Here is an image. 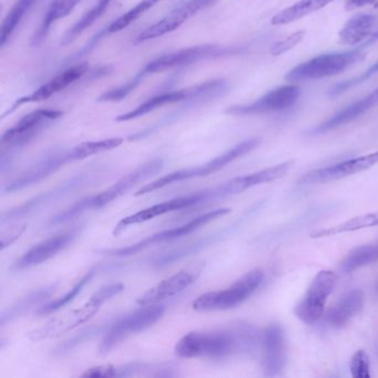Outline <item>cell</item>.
Masks as SVG:
<instances>
[{
    "mask_svg": "<svg viewBox=\"0 0 378 378\" xmlns=\"http://www.w3.org/2000/svg\"><path fill=\"white\" fill-rule=\"evenodd\" d=\"M264 279V273L255 268L237 279L229 288L220 291L202 294L192 303V308L198 312L226 310L237 308L255 293Z\"/></svg>",
    "mask_w": 378,
    "mask_h": 378,
    "instance_id": "ba28073f",
    "label": "cell"
},
{
    "mask_svg": "<svg viewBox=\"0 0 378 378\" xmlns=\"http://www.w3.org/2000/svg\"><path fill=\"white\" fill-rule=\"evenodd\" d=\"M248 49L243 46L201 45L193 46L189 48L180 49L172 51L169 54L157 57L155 59L148 62L138 74H141L146 79L148 76L159 74L171 69L192 65L203 60L226 58V57L239 56L246 54Z\"/></svg>",
    "mask_w": 378,
    "mask_h": 378,
    "instance_id": "8992f818",
    "label": "cell"
},
{
    "mask_svg": "<svg viewBox=\"0 0 378 378\" xmlns=\"http://www.w3.org/2000/svg\"><path fill=\"white\" fill-rule=\"evenodd\" d=\"M299 88L295 85L281 86L272 89L259 99L246 105H235L228 108L224 112L230 116H253L263 113L286 110L297 103Z\"/></svg>",
    "mask_w": 378,
    "mask_h": 378,
    "instance_id": "2e32d148",
    "label": "cell"
},
{
    "mask_svg": "<svg viewBox=\"0 0 378 378\" xmlns=\"http://www.w3.org/2000/svg\"><path fill=\"white\" fill-rule=\"evenodd\" d=\"M96 271V268H90V270L83 275V277L80 279L79 282H77L76 286L71 288L70 291L67 292L63 297L54 299V301H51V302L46 303V304L43 305L39 310H37L38 315H47V314L54 313V312H57V310L63 308L66 305L72 302V301L79 295L80 292L83 290V288L87 286L88 283L90 282L92 277H94Z\"/></svg>",
    "mask_w": 378,
    "mask_h": 378,
    "instance_id": "8d00e7d4",
    "label": "cell"
},
{
    "mask_svg": "<svg viewBox=\"0 0 378 378\" xmlns=\"http://www.w3.org/2000/svg\"><path fill=\"white\" fill-rule=\"evenodd\" d=\"M333 1L334 0H299L292 6L283 9L282 12L275 14L271 19V23L274 26H282L294 23L308 14L319 12V9L324 8Z\"/></svg>",
    "mask_w": 378,
    "mask_h": 378,
    "instance_id": "1f68e13d",
    "label": "cell"
},
{
    "mask_svg": "<svg viewBox=\"0 0 378 378\" xmlns=\"http://www.w3.org/2000/svg\"><path fill=\"white\" fill-rule=\"evenodd\" d=\"M350 375L354 378L370 377V357L365 350H357L350 359Z\"/></svg>",
    "mask_w": 378,
    "mask_h": 378,
    "instance_id": "60d3db41",
    "label": "cell"
},
{
    "mask_svg": "<svg viewBox=\"0 0 378 378\" xmlns=\"http://www.w3.org/2000/svg\"><path fill=\"white\" fill-rule=\"evenodd\" d=\"M237 226H239V223L237 222V223L228 226L226 229L200 237V239H197L192 242H188L186 244H181V246H175V248H170L167 251L160 252L158 255L150 257L149 261H148V266L151 268H161L164 266H171L173 263L182 260L184 257L197 255L204 248L215 246V243L231 235L232 231Z\"/></svg>",
    "mask_w": 378,
    "mask_h": 378,
    "instance_id": "7402d4cb",
    "label": "cell"
},
{
    "mask_svg": "<svg viewBox=\"0 0 378 378\" xmlns=\"http://www.w3.org/2000/svg\"><path fill=\"white\" fill-rule=\"evenodd\" d=\"M377 105L378 89H376L364 98H361V99L353 102L352 105L334 113L333 116H330L322 123L313 128L310 130V135H322V133H326L328 131L335 130L337 128L343 127L345 124L354 121L356 119L372 110V108Z\"/></svg>",
    "mask_w": 378,
    "mask_h": 378,
    "instance_id": "d4e9b609",
    "label": "cell"
},
{
    "mask_svg": "<svg viewBox=\"0 0 378 378\" xmlns=\"http://www.w3.org/2000/svg\"><path fill=\"white\" fill-rule=\"evenodd\" d=\"M229 89V82L226 79H215L203 82L200 85L193 86V87L181 89V90L166 91V92L159 93V94L151 97L149 99L142 102L141 105L135 108L133 110L122 113L120 116L117 117L116 121H130L135 119L141 118L148 113L153 112L159 108L180 103V102H184L186 103L184 108L190 110L192 108L198 107L206 102L220 98L221 96H224Z\"/></svg>",
    "mask_w": 378,
    "mask_h": 378,
    "instance_id": "3957f363",
    "label": "cell"
},
{
    "mask_svg": "<svg viewBox=\"0 0 378 378\" xmlns=\"http://www.w3.org/2000/svg\"><path fill=\"white\" fill-rule=\"evenodd\" d=\"M163 0H140L136 6L129 9L127 12H124L120 17L117 18L113 23L106 27L103 30L100 31L99 34H97L92 39L90 40V43L86 46L85 48L82 49L81 52H79L80 56L82 54H88L94 46L98 45L100 40L102 38L107 37L108 34H116L119 31L123 30L127 28L128 26H130L133 21H136L140 16L146 14L148 10L153 8L155 5H158L159 3H161Z\"/></svg>",
    "mask_w": 378,
    "mask_h": 378,
    "instance_id": "f1b7e54d",
    "label": "cell"
},
{
    "mask_svg": "<svg viewBox=\"0 0 378 378\" xmlns=\"http://www.w3.org/2000/svg\"><path fill=\"white\" fill-rule=\"evenodd\" d=\"M208 192L209 191L206 189L197 193L182 195V197L164 201L161 203L155 204V206H149L147 209L128 215V217H123V219L119 221L117 226H115V229H113L112 235L115 237H119L130 226L144 223V222L153 220L155 217L168 215V213L180 211V210L191 209L193 206H204V204L210 203V197Z\"/></svg>",
    "mask_w": 378,
    "mask_h": 378,
    "instance_id": "5bb4252c",
    "label": "cell"
},
{
    "mask_svg": "<svg viewBox=\"0 0 378 378\" xmlns=\"http://www.w3.org/2000/svg\"><path fill=\"white\" fill-rule=\"evenodd\" d=\"M261 144L260 138H251L246 141L237 144L235 147L228 150L226 152L222 153L217 158L212 159L211 161L201 164L198 167L189 168V169H181L169 175H163L161 178L152 181L151 183L146 184L142 186L136 192V197L148 195V193L155 192L157 190L162 189L170 184L182 182V181L191 180V179L202 178L208 175L220 171L226 168L228 164L232 163L237 159L242 158L243 155H248L253 150L257 149Z\"/></svg>",
    "mask_w": 378,
    "mask_h": 378,
    "instance_id": "5b68a950",
    "label": "cell"
},
{
    "mask_svg": "<svg viewBox=\"0 0 378 378\" xmlns=\"http://www.w3.org/2000/svg\"><path fill=\"white\" fill-rule=\"evenodd\" d=\"M113 1L115 0H98L74 26H71L70 28L66 31V34L60 40V45L65 47L74 43V40L80 37V34L90 28L93 23H97L107 12Z\"/></svg>",
    "mask_w": 378,
    "mask_h": 378,
    "instance_id": "4dcf8cb0",
    "label": "cell"
},
{
    "mask_svg": "<svg viewBox=\"0 0 378 378\" xmlns=\"http://www.w3.org/2000/svg\"><path fill=\"white\" fill-rule=\"evenodd\" d=\"M377 290H378V286H377Z\"/></svg>",
    "mask_w": 378,
    "mask_h": 378,
    "instance_id": "f6af8a7d",
    "label": "cell"
},
{
    "mask_svg": "<svg viewBox=\"0 0 378 378\" xmlns=\"http://www.w3.org/2000/svg\"><path fill=\"white\" fill-rule=\"evenodd\" d=\"M378 163V151L361 155L357 158L350 159L339 163L312 170L310 172L303 175L299 180L301 186H313V184L326 183L330 181L339 180L346 178L348 175L363 172L365 170L370 169Z\"/></svg>",
    "mask_w": 378,
    "mask_h": 378,
    "instance_id": "d6986e66",
    "label": "cell"
},
{
    "mask_svg": "<svg viewBox=\"0 0 378 378\" xmlns=\"http://www.w3.org/2000/svg\"><path fill=\"white\" fill-rule=\"evenodd\" d=\"M378 261V241L354 248L343 259L339 268L344 273L352 272L370 266Z\"/></svg>",
    "mask_w": 378,
    "mask_h": 378,
    "instance_id": "e575fe53",
    "label": "cell"
},
{
    "mask_svg": "<svg viewBox=\"0 0 378 378\" xmlns=\"http://www.w3.org/2000/svg\"><path fill=\"white\" fill-rule=\"evenodd\" d=\"M378 0H346L345 9L346 10H354V9L361 8L365 6H377Z\"/></svg>",
    "mask_w": 378,
    "mask_h": 378,
    "instance_id": "ee69618b",
    "label": "cell"
},
{
    "mask_svg": "<svg viewBox=\"0 0 378 378\" xmlns=\"http://www.w3.org/2000/svg\"><path fill=\"white\" fill-rule=\"evenodd\" d=\"M81 0H52L46 10L43 19L38 26L37 30L31 37L30 45L32 47L41 45L48 36L51 27L62 18L67 17L76 8Z\"/></svg>",
    "mask_w": 378,
    "mask_h": 378,
    "instance_id": "f546056e",
    "label": "cell"
},
{
    "mask_svg": "<svg viewBox=\"0 0 378 378\" xmlns=\"http://www.w3.org/2000/svg\"><path fill=\"white\" fill-rule=\"evenodd\" d=\"M38 0H17L9 10L6 17L3 18L1 30H0V48H3L9 40L12 39L16 29L19 27L26 14H28Z\"/></svg>",
    "mask_w": 378,
    "mask_h": 378,
    "instance_id": "836d02e7",
    "label": "cell"
},
{
    "mask_svg": "<svg viewBox=\"0 0 378 378\" xmlns=\"http://www.w3.org/2000/svg\"><path fill=\"white\" fill-rule=\"evenodd\" d=\"M88 69H89V66H88L87 62H83V63H78V65L72 66L67 70L62 71L59 74H57L54 78H51L49 81L43 83V86H40L34 92L29 93L27 96L21 97L19 99L16 100L12 108L3 113L1 119H5L9 115H12L21 106L45 101L56 93L65 90L66 88H68L69 86L81 79L82 77L87 74Z\"/></svg>",
    "mask_w": 378,
    "mask_h": 378,
    "instance_id": "44dd1931",
    "label": "cell"
},
{
    "mask_svg": "<svg viewBox=\"0 0 378 378\" xmlns=\"http://www.w3.org/2000/svg\"><path fill=\"white\" fill-rule=\"evenodd\" d=\"M217 0H188L178 8L173 9L172 12L164 16L162 19L144 29L136 38L137 43H144L148 40L157 39L164 34H170L180 28L186 21L193 17L195 14L203 9L209 8L215 5Z\"/></svg>",
    "mask_w": 378,
    "mask_h": 378,
    "instance_id": "ac0fdd59",
    "label": "cell"
},
{
    "mask_svg": "<svg viewBox=\"0 0 378 378\" xmlns=\"http://www.w3.org/2000/svg\"><path fill=\"white\" fill-rule=\"evenodd\" d=\"M337 275L330 270H322L314 277L304 297L295 306L297 319L308 325H313L324 314L325 305L337 284Z\"/></svg>",
    "mask_w": 378,
    "mask_h": 378,
    "instance_id": "7c38bea8",
    "label": "cell"
},
{
    "mask_svg": "<svg viewBox=\"0 0 378 378\" xmlns=\"http://www.w3.org/2000/svg\"><path fill=\"white\" fill-rule=\"evenodd\" d=\"M143 80L141 74H137L136 76L132 77L131 79L124 82L123 85L118 86V87L112 88V89H109V90L101 93V94L97 98V102L122 101V100L126 99L131 92L136 90L137 88L140 86V83H141Z\"/></svg>",
    "mask_w": 378,
    "mask_h": 378,
    "instance_id": "f35d334b",
    "label": "cell"
},
{
    "mask_svg": "<svg viewBox=\"0 0 378 378\" xmlns=\"http://www.w3.org/2000/svg\"><path fill=\"white\" fill-rule=\"evenodd\" d=\"M97 175H100L99 170H86L74 175L72 178L63 181L49 191L40 193L37 197L30 199L25 203L3 211L0 217V224L3 226L12 221L21 220L23 217L34 215V212L47 208L57 201L61 200L76 191L83 189L96 179Z\"/></svg>",
    "mask_w": 378,
    "mask_h": 378,
    "instance_id": "52a82bcc",
    "label": "cell"
},
{
    "mask_svg": "<svg viewBox=\"0 0 378 378\" xmlns=\"http://www.w3.org/2000/svg\"><path fill=\"white\" fill-rule=\"evenodd\" d=\"M74 161L76 160H74L72 149L57 150L27 168L25 171L18 175L17 178L14 179L3 188V192H18L26 188L39 183L51 175H54L58 170L65 167L66 164Z\"/></svg>",
    "mask_w": 378,
    "mask_h": 378,
    "instance_id": "9a60e30c",
    "label": "cell"
},
{
    "mask_svg": "<svg viewBox=\"0 0 378 378\" xmlns=\"http://www.w3.org/2000/svg\"><path fill=\"white\" fill-rule=\"evenodd\" d=\"M339 43L345 46H356L367 40L375 43L378 39V16L359 14L350 18L339 31Z\"/></svg>",
    "mask_w": 378,
    "mask_h": 378,
    "instance_id": "484cf974",
    "label": "cell"
},
{
    "mask_svg": "<svg viewBox=\"0 0 378 378\" xmlns=\"http://www.w3.org/2000/svg\"><path fill=\"white\" fill-rule=\"evenodd\" d=\"M201 271H202V266L201 268L193 266V268H186L178 272L142 294L141 297L137 299V304L139 306L160 304L164 299L175 297L192 286L193 283L198 279Z\"/></svg>",
    "mask_w": 378,
    "mask_h": 378,
    "instance_id": "603a6c76",
    "label": "cell"
},
{
    "mask_svg": "<svg viewBox=\"0 0 378 378\" xmlns=\"http://www.w3.org/2000/svg\"><path fill=\"white\" fill-rule=\"evenodd\" d=\"M80 232L81 229L80 226H78L70 231L62 232L60 235L49 237L47 240L40 242L39 244L23 253L18 260L14 261L12 270L23 271V270L34 268L47 262L60 252L69 248L77 237H79Z\"/></svg>",
    "mask_w": 378,
    "mask_h": 378,
    "instance_id": "ffe728a7",
    "label": "cell"
},
{
    "mask_svg": "<svg viewBox=\"0 0 378 378\" xmlns=\"http://www.w3.org/2000/svg\"><path fill=\"white\" fill-rule=\"evenodd\" d=\"M123 291L124 286L121 283H112L102 286L96 293L92 294V297L86 304L82 305L81 308L69 310L60 317L51 319L40 328L29 332L27 336L30 341H39L68 333L71 330L92 319L99 312L102 305Z\"/></svg>",
    "mask_w": 378,
    "mask_h": 378,
    "instance_id": "277c9868",
    "label": "cell"
},
{
    "mask_svg": "<svg viewBox=\"0 0 378 378\" xmlns=\"http://www.w3.org/2000/svg\"><path fill=\"white\" fill-rule=\"evenodd\" d=\"M162 169H163V160L153 159L151 161L142 164L138 169L117 181L116 183L106 189L105 191H102L99 195L81 199L76 203L69 206L68 209L51 217L48 221V224L49 226H59V224L67 223V222H70L71 220L83 215L86 212L101 209L103 206H108L113 201L126 195L137 184L142 183L143 181L148 180L152 175L160 172Z\"/></svg>",
    "mask_w": 378,
    "mask_h": 378,
    "instance_id": "7a4b0ae2",
    "label": "cell"
},
{
    "mask_svg": "<svg viewBox=\"0 0 378 378\" xmlns=\"http://www.w3.org/2000/svg\"><path fill=\"white\" fill-rule=\"evenodd\" d=\"M230 212H231V209H229V208L212 210V211L206 212L203 215L195 217V219L190 220L186 223L182 224V226H177V228H173V229L158 232V233L150 235V237H146L143 240L139 241V242L131 244V246H126V248H102V250L97 252L99 255L110 257H127L138 255L140 252L144 251V250H147V248H151V246H157V244H162V243L171 242V241L178 240L181 237L191 235V233L200 229V228L206 226V224L210 223L212 221L229 215Z\"/></svg>",
    "mask_w": 378,
    "mask_h": 378,
    "instance_id": "30bf717a",
    "label": "cell"
},
{
    "mask_svg": "<svg viewBox=\"0 0 378 378\" xmlns=\"http://www.w3.org/2000/svg\"><path fill=\"white\" fill-rule=\"evenodd\" d=\"M286 339L279 324H271L263 334V370L266 376L281 374L286 366Z\"/></svg>",
    "mask_w": 378,
    "mask_h": 378,
    "instance_id": "cb8c5ba5",
    "label": "cell"
},
{
    "mask_svg": "<svg viewBox=\"0 0 378 378\" xmlns=\"http://www.w3.org/2000/svg\"><path fill=\"white\" fill-rule=\"evenodd\" d=\"M372 226H378V211L357 215V217H352L350 220L345 221L343 223L337 224V226L317 230V231L310 233V237L313 239L334 237V235L359 231V230L367 229V228H372Z\"/></svg>",
    "mask_w": 378,
    "mask_h": 378,
    "instance_id": "d6a6232c",
    "label": "cell"
},
{
    "mask_svg": "<svg viewBox=\"0 0 378 378\" xmlns=\"http://www.w3.org/2000/svg\"><path fill=\"white\" fill-rule=\"evenodd\" d=\"M123 139L116 137V138L103 139V140H99V141L82 142V143L72 148L74 160L79 161V160H83V159L89 158L92 155L117 149L123 143Z\"/></svg>",
    "mask_w": 378,
    "mask_h": 378,
    "instance_id": "74e56055",
    "label": "cell"
},
{
    "mask_svg": "<svg viewBox=\"0 0 378 378\" xmlns=\"http://www.w3.org/2000/svg\"><path fill=\"white\" fill-rule=\"evenodd\" d=\"M26 226H14L9 228L7 231H1V250H5L10 246L14 240L19 239L20 235L25 231Z\"/></svg>",
    "mask_w": 378,
    "mask_h": 378,
    "instance_id": "7bdbcfd3",
    "label": "cell"
},
{
    "mask_svg": "<svg viewBox=\"0 0 378 378\" xmlns=\"http://www.w3.org/2000/svg\"><path fill=\"white\" fill-rule=\"evenodd\" d=\"M255 341V328L242 323L222 330L190 332L175 344V352L181 359H224L248 352Z\"/></svg>",
    "mask_w": 378,
    "mask_h": 378,
    "instance_id": "6da1fadb",
    "label": "cell"
},
{
    "mask_svg": "<svg viewBox=\"0 0 378 378\" xmlns=\"http://www.w3.org/2000/svg\"><path fill=\"white\" fill-rule=\"evenodd\" d=\"M305 34L306 32L304 30H299L288 36L286 39L279 40L277 43H274L271 48L272 56H281V54H286L288 51L293 49L294 47H297L304 39Z\"/></svg>",
    "mask_w": 378,
    "mask_h": 378,
    "instance_id": "b9f144b4",
    "label": "cell"
},
{
    "mask_svg": "<svg viewBox=\"0 0 378 378\" xmlns=\"http://www.w3.org/2000/svg\"><path fill=\"white\" fill-rule=\"evenodd\" d=\"M112 322L113 321H108V322L101 323V324L92 325L90 328H83L68 341H63L59 346H57L56 350H54V355L63 356L66 354L71 353L72 350L79 348L80 345L83 344L86 341L96 339L99 335H105L108 330L110 328Z\"/></svg>",
    "mask_w": 378,
    "mask_h": 378,
    "instance_id": "d590c367",
    "label": "cell"
},
{
    "mask_svg": "<svg viewBox=\"0 0 378 378\" xmlns=\"http://www.w3.org/2000/svg\"><path fill=\"white\" fill-rule=\"evenodd\" d=\"M57 288H58V283H51L48 286H43V288H37V290L26 294L25 297L18 299L17 302H14L6 310H3V313L0 315V325L5 326L20 317H25L27 314L30 313L31 310H36V308L39 310L43 305H45L43 303L52 297Z\"/></svg>",
    "mask_w": 378,
    "mask_h": 378,
    "instance_id": "4316f807",
    "label": "cell"
},
{
    "mask_svg": "<svg viewBox=\"0 0 378 378\" xmlns=\"http://www.w3.org/2000/svg\"><path fill=\"white\" fill-rule=\"evenodd\" d=\"M378 74V61H376L374 65L370 66V68L365 70L363 74L359 76L354 77L352 79L345 80V81L339 82L337 85L334 86L330 90V97H337L341 93L346 92L352 88L356 87V86L361 85L363 82L367 81L370 79L372 76Z\"/></svg>",
    "mask_w": 378,
    "mask_h": 378,
    "instance_id": "ab89813d",
    "label": "cell"
},
{
    "mask_svg": "<svg viewBox=\"0 0 378 378\" xmlns=\"http://www.w3.org/2000/svg\"><path fill=\"white\" fill-rule=\"evenodd\" d=\"M364 293L361 290H352L343 295L339 302L330 308L326 322L334 328H341L354 319L363 310Z\"/></svg>",
    "mask_w": 378,
    "mask_h": 378,
    "instance_id": "83f0119b",
    "label": "cell"
},
{
    "mask_svg": "<svg viewBox=\"0 0 378 378\" xmlns=\"http://www.w3.org/2000/svg\"><path fill=\"white\" fill-rule=\"evenodd\" d=\"M63 116L56 109H37L27 113L17 123L3 132L0 140L3 151L21 149L32 141L51 122Z\"/></svg>",
    "mask_w": 378,
    "mask_h": 378,
    "instance_id": "4fadbf2b",
    "label": "cell"
},
{
    "mask_svg": "<svg viewBox=\"0 0 378 378\" xmlns=\"http://www.w3.org/2000/svg\"><path fill=\"white\" fill-rule=\"evenodd\" d=\"M364 58L361 48L348 52L319 54L297 66L284 78L290 82L322 79L344 72Z\"/></svg>",
    "mask_w": 378,
    "mask_h": 378,
    "instance_id": "8fae6325",
    "label": "cell"
},
{
    "mask_svg": "<svg viewBox=\"0 0 378 378\" xmlns=\"http://www.w3.org/2000/svg\"><path fill=\"white\" fill-rule=\"evenodd\" d=\"M164 313L166 305L160 303L140 306V308L124 315L121 319H115L100 343V355H107L128 337L151 328L162 319Z\"/></svg>",
    "mask_w": 378,
    "mask_h": 378,
    "instance_id": "9c48e42d",
    "label": "cell"
},
{
    "mask_svg": "<svg viewBox=\"0 0 378 378\" xmlns=\"http://www.w3.org/2000/svg\"><path fill=\"white\" fill-rule=\"evenodd\" d=\"M178 367L172 363H144V361H132L122 365H101L92 367L82 374L85 378H115L135 377H175L178 376Z\"/></svg>",
    "mask_w": 378,
    "mask_h": 378,
    "instance_id": "e0dca14e",
    "label": "cell"
}]
</instances>
